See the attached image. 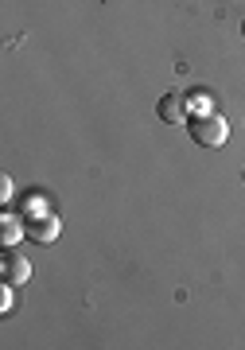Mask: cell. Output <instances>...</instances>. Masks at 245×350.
Returning a JSON list of instances; mask_svg holds the SVG:
<instances>
[{
	"label": "cell",
	"instance_id": "7a4b0ae2",
	"mask_svg": "<svg viewBox=\"0 0 245 350\" xmlns=\"http://www.w3.org/2000/svg\"><path fill=\"white\" fill-rule=\"evenodd\" d=\"M24 234H27V241H36V245H51V241L62 234L59 214H47V211L24 214Z\"/></svg>",
	"mask_w": 245,
	"mask_h": 350
},
{
	"label": "cell",
	"instance_id": "ba28073f",
	"mask_svg": "<svg viewBox=\"0 0 245 350\" xmlns=\"http://www.w3.org/2000/svg\"><path fill=\"white\" fill-rule=\"evenodd\" d=\"M242 36H245V20H242Z\"/></svg>",
	"mask_w": 245,
	"mask_h": 350
},
{
	"label": "cell",
	"instance_id": "8992f818",
	"mask_svg": "<svg viewBox=\"0 0 245 350\" xmlns=\"http://www.w3.org/2000/svg\"><path fill=\"white\" fill-rule=\"evenodd\" d=\"M0 312L4 315L12 312V284H8V280H0Z\"/></svg>",
	"mask_w": 245,
	"mask_h": 350
},
{
	"label": "cell",
	"instance_id": "277c9868",
	"mask_svg": "<svg viewBox=\"0 0 245 350\" xmlns=\"http://www.w3.org/2000/svg\"><path fill=\"white\" fill-rule=\"evenodd\" d=\"M156 117L164 121V125H187V117H191V101H187V94H179V90L164 94V98L156 101Z\"/></svg>",
	"mask_w": 245,
	"mask_h": 350
},
{
	"label": "cell",
	"instance_id": "5b68a950",
	"mask_svg": "<svg viewBox=\"0 0 245 350\" xmlns=\"http://www.w3.org/2000/svg\"><path fill=\"white\" fill-rule=\"evenodd\" d=\"M24 218L12 211H4L0 214V250H8V245H16V241H24Z\"/></svg>",
	"mask_w": 245,
	"mask_h": 350
},
{
	"label": "cell",
	"instance_id": "3957f363",
	"mask_svg": "<svg viewBox=\"0 0 245 350\" xmlns=\"http://www.w3.org/2000/svg\"><path fill=\"white\" fill-rule=\"evenodd\" d=\"M0 280H8V284H27L31 280V265H27V257L16 245H8V250H0Z\"/></svg>",
	"mask_w": 245,
	"mask_h": 350
},
{
	"label": "cell",
	"instance_id": "6da1fadb",
	"mask_svg": "<svg viewBox=\"0 0 245 350\" xmlns=\"http://www.w3.org/2000/svg\"><path fill=\"white\" fill-rule=\"evenodd\" d=\"M187 133L195 140L198 148H222L226 137H230V125H226V117L214 109H203V113H191L187 117Z\"/></svg>",
	"mask_w": 245,
	"mask_h": 350
},
{
	"label": "cell",
	"instance_id": "52a82bcc",
	"mask_svg": "<svg viewBox=\"0 0 245 350\" xmlns=\"http://www.w3.org/2000/svg\"><path fill=\"white\" fill-rule=\"evenodd\" d=\"M12 175H0V199H4V202H8V199H12Z\"/></svg>",
	"mask_w": 245,
	"mask_h": 350
},
{
	"label": "cell",
	"instance_id": "9c48e42d",
	"mask_svg": "<svg viewBox=\"0 0 245 350\" xmlns=\"http://www.w3.org/2000/svg\"><path fill=\"white\" fill-rule=\"evenodd\" d=\"M242 179H245V172H242Z\"/></svg>",
	"mask_w": 245,
	"mask_h": 350
}]
</instances>
